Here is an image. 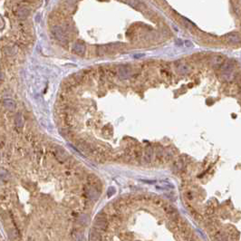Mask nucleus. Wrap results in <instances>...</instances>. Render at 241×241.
<instances>
[{
    "instance_id": "nucleus-1",
    "label": "nucleus",
    "mask_w": 241,
    "mask_h": 241,
    "mask_svg": "<svg viewBox=\"0 0 241 241\" xmlns=\"http://www.w3.org/2000/svg\"><path fill=\"white\" fill-rule=\"evenodd\" d=\"M220 77L226 82L232 81L234 78V63L231 60L225 61L220 66Z\"/></svg>"
},
{
    "instance_id": "nucleus-7",
    "label": "nucleus",
    "mask_w": 241,
    "mask_h": 241,
    "mask_svg": "<svg viewBox=\"0 0 241 241\" xmlns=\"http://www.w3.org/2000/svg\"><path fill=\"white\" fill-rule=\"evenodd\" d=\"M153 159V149L152 147H148L145 150L144 153V160L146 162H151Z\"/></svg>"
},
{
    "instance_id": "nucleus-2",
    "label": "nucleus",
    "mask_w": 241,
    "mask_h": 241,
    "mask_svg": "<svg viewBox=\"0 0 241 241\" xmlns=\"http://www.w3.org/2000/svg\"><path fill=\"white\" fill-rule=\"evenodd\" d=\"M53 34L54 35V36L56 37V39L62 43H66V36L64 35L63 29L59 26H55L53 28Z\"/></svg>"
},
{
    "instance_id": "nucleus-4",
    "label": "nucleus",
    "mask_w": 241,
    "mask_h": 241,
    "mask_svg": "<svg viewBox=\"0 0 241 241\" xmlns=\"http://www.w3.org/2000/svg\"><path fill=\"white\" fill-rule=\"evenodd\" d=\"M226 40L230 44H239L241 43V35L237 32L229 33L226 35Z\"/></svg>"
},
{
    "instance_id": "nucleus-3",
    "label": "nucleus",
    "mask_w": 241,
    "mask_h": 241,
    "mask_svg": "<svg viewBox=\"0 0 241 241\" xmlns=\"http://www.w3.org/2000/svg\"><path fill=\"white\" fill-rule=\"evenodd\" d=\"M132 70L128 66H120L118 68V75L120 78L127 79L131 76Z\"/></svg>"
},
{
    "instance_id": "nucleus-10",
    "label": "nucleus",
    "mask_w": 241,
    "mask_h": 241,
    "mask_svg": "<svg viewBox=\"0 0 241 241\" xmlns=\"http://www.w3.org/2000/svg\"><path fill=\"white\" fill-rule=\"evenodd\" d=\"M16 123L18 127H21L22 126V116L20 114H16Z\"/></svg>"
},
{
    "instance_id": "nucleus-8",
    "label": "nucleus",
    "mask_w": 241,
    "mask_h": 241,
    "mask_svg": "<svg viewBox=\"0 0 241 241\" xmlns=\"http://www.w3.org/2000/svg\"><path fill=\"white\" fill-rule=\"evenodd\" d=\"M223 63H224V59L221 55H214V56L211 58V63L213 66H221Z\"/></svg>"
},
{
    "instance_id": "nucleus-6",
    "label": "nucleus",
    "mask_w": 241,
    "mask_h": 241,
    "mask_svg": "<svg viewBox=\"0 0 241 241\" xmlns=\"http://www.w3.org/2000/svg\"><path fill=\"white\" fill-rule=\"evenodd\" d=\"M73 50L75 54H77L79 55H83L85 53V45L82 43H76L75 45H73Z\"/></svg>"
},
{
    "instance_id": "nucleus-11",
    "label": "nucleus",
    "mask_w": 241,
    "mask_h": 241,
    "mask_svg": "<svg viewBox=\"0 0 241 241\" xmlns=\"http://www.w3.org/2000/svg\"><path fill=\"white\" fill-rule=\"evenodd\" d=\"M185 45L186 46H188V47H190V46H191L192 45V44H191V42L190 41H185Z\"/></svg>"
},
{
    "instance_id": "nucleus-5",
    "label": "nucleus",
    "mask_w": 241,
    "mask_h": 241,
    "mask_svg": "<svg viewBox=\"0 0 241 241\" xmlns=\"http://www.w3.org/2000/svg\"><path fill=\"white\" fill-rule=\"evenodd\" d=\"M177 71L179 73H180V75H188V73L191 71V68L187 63H180L177 66Z\"/></svg>"
},
{
    "instance_id": "nucleus-12",
    "label": "nucleus",
    "mask_w": 241,
    "mask_h": 241,
    "mask_svg": "<svg viewBox=\"0 0 241 241\" xmlns=\"http://www.w3.org/2000/svg\"><path fill=\"white\" fill-rule=\"evenodd\" d=\"M141 56H144V54H136L135 55L136 58H139V57H141Z\"/></svg>"
},
{
    "instance_id": "nucleus-9",
    "label": "nucleus",
    "mask_w": 241,
    "mask_h": 241,
    "mask_svg": "<svg viewBox=\"0 0 241 241\" xmlns=\"http://www.w3.org/2000/svg\"><path fill=\"white\" fill-rule=\"evenodd\" d=\"M4 105L9 111H13L15 109V107H16L15 101L13 100H11V99H6V100H4Z\"/></svg>"
}]
</instances>
